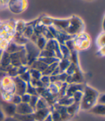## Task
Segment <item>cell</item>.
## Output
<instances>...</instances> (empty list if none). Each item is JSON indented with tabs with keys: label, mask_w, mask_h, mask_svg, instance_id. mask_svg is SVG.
Wrapping results in <instances>:
<instances>
[{
	"label": "cell",
	"mask_w": 105,
	"mask_h": 121,
	"mask_svg": "<svg viewBox=\"0 0 105 121\" xmlns=\"http://www.w3.org/2000/svg\"><path fill=\"white\" fill-rule=\"evenodd\" d=\"M16 95H18L20 96H22V95L25 94L26 92V84L24 81L21 80L19 78H17L16 79Z\"/></svg>",
	"instance_id": "5b68a950"
},
{
	"label": "cell",
	"mask_w": 105,
	"mask_h": 121,
	"mask_svg": "<svg viewBox=\"0 0 105 121\" xmlns=\"http://www.w3.org/2000/svg\"><path fill=\"white\" fill-rule=\"evenodd\" d=\"M11 102L13 103L14 104H15V105H17L18 104L21 103L22 102L21 96H20L18 95H15L12 96V97L11 99Z\"/></svg>",
	"instance_id": "30bf717a"
},
{
	"label": "cell",
	"mask_w": 105,
	"mask_h": 121,
	"mask_svg": "<svg viewBox=\"0 0 105 121\" xmlns=\"http://www.w3.org/2000/svg\"><path fill=\"white\" fill-rule=\"evenodd\" d=\"M2 111L7 117H13L16 114V105L11 102H4L2 104Z\"/></svg>",
	"instance_id": "7a4b0ae2"
},
{
	"label": "cell",
	"mask_w": 105,
	"mask_h": 121,
	"mask_svg": "<svg viewBox=\"0 0 105 121\" xmlns=\"http://www.w3.org/2000/svg\"><path fill=\"white\" fill-rule=\"evenodd\" d=\"M90 112L96 114V115H104L105 113V107L104 104H98L97 105H94L93 107L89 110Z\"/></svg>",
	"instance_id": "8992f818"
},
{
	"label": "cell",
	"mask_w": 105,
	"mask_h": 121,
	"mask_svg": "<svg viewBox=\"0 0 105 121\" xmlns=\"http://www.w3.org/2000/svg\"><path fill=\"white\" fill-rule=\"evenodd\" d=\"M48 115H49V110L48 108L38 110L35 111L33 113L35 121H43L44 119L46 118Z\"/></svg>",
	"instance_id": "277c9868"
},
{
	"label": "cell",
	"mask_w": 105,
	"mask_h": 121,
	"mask_svg": "<svg viewBox=\"0 0 105 121\" xmlns=\"http://www.w3.org/2000/svg\"><path fill=\"white\" fill-rule=\"evenodd\" d=\"M4 121H17V120L13 117H6Z\"/></svg>",
	"instance_id": "9a60e30c"
},
{
	"label": "cell",
	"mask_w": 105,
	"mask_h": 121,
	"mask_svg": "<svg viewBox=\"0 0 105 121\" xmlns=\"http://www.w3.org/2000/svg\"><path fill=\"white\" fill-rule=\"evenodd\" d=\"M99 94L97 91L92 89L89 86H86L85 88L84 94L81 97V108L84 110H90L94 105H95Z\"/></svg>",
	"instance_id": "6da1fadb"
},
{
	"label": "cell",
	"mask_w": 105,
	"mask_h": 121,
	"mask_svg": "<svg viewBox=\"0 0 105 121\" xmlns=\"http://www.w3.org/2000/svg\"><path fill=\"white\" fill-rule=\"evenodd\" d=\"M0 97H1V91H0Z\"/></svg>",
	"instance_id": "2e32d148"
},
{
	"label": "cell",
	"mask_w": 105,
	"mask_h": 121,
	"mask_svg": "<svg viewBox=\"0 0 105 121\" xmlns=\"http://www.w3.org/2000/svg\"><path fill=\"white\" fill-rule=\"evenodd\" d=\"M38 97H36V95H33V96H31L30 99H29V102L28 103L34 109V110L35 109V106H36V104L38 102Z\"/></svg>",
	"instance_id": "9c48e42d"
},
{
	"label": "cell",
	"mask_w": 105,
	"mask_h": 121,
	"mask_svg": "<svg viewBox=\"0 0 105 121\" xmlns=\"http://www.w3.org/2000/svg\"><path fill=\"white\" fill-rule=\"evenodd\" d=\"M48 108V105L46 102L43 99H38V102L36 104L35 106V110H41V109H46Z\"/></svg>",
	"instance_id": "ba28073f"
},
{
	"label": "cell",
	"mask_w": 105,
	"mask_h": 121,
	"mask_svg": "<svg viewBox=\"0 0 105 121\" xmlns=\"http://www.w3.org/2000/svg\"><path fill=\"white\" fill-rule=\"evenodd\" d=\"M17 121H35L33 114L29 115H17L15 114L14 116Z\"/></svg>",
	"instance_id": "52a82bcc"
},
{
	"label": "cell",
	"mask_w": 105,
	"mask_h": 121,
	"mask_svg": "<svg viewBox=\"0 0 105 121\" xmlns=\"http://www.w3.org/2000/svg\"><path fill=\"white\" fill-rule=\"evenodd\" d=\"M5 118H6L5 115H4L3 112L2 111L1 108H0V121H4Z\"/></svg>",
	"instance_id": "4fadbf2b"
},
{
	"label": "cell",
	"mask_w": 105,
	"mask_h": 121,
	"mask_svg": "<svg viewBox=\"0 0 105 121\" xmlns=\"http://www.w3.org/2000/svg\"><path fill=\"white\" fill-rule=\"evenodd\" d=\"M43 121H53V117L50 114H49L46 118L44 119Z\"/></svg>",
	"instance_id": "5bb4252c"
},
{
	"label": "cell",
	"mask_w": 105,
	"mask_h": 121,
	"mask_svg": "<svg viewBox=\"0 0 105 121\" xmlns=\"http://www.w3.org/2000/svg\"><path fill=\"white\" fill-rule=\"evenodd\" d=\"M34 109L28 103L21 102L16 105V114L17 115H29L33 114Z\"/></svg>",
	"instance_id": "3957f363"
},
{
	"label": "cell",
	"mask_w": 105,
	"mask_h": 121,
	"mask_svg": "<svg viewBox=\"0 0 105 121\" xmlns=\"http://www.w3.org/2000/svg\"><path fill=\"white\" fill-rule=\"evenodd\" d=\"M30 97H31V95H29L28 94H24L21 96V100H22V102H24V103H29V99H30Z\"/></svg>",
	"instance_id": "8fae6325"
},
{
	"label": "cell",
	"mask_w": 105,
	"mask_h": 121,
	"mask_svg": "<svg viewBox=\"0 0 105 121\" xmlns=\"http://www.w3.org/2000/svg\"><path fill=\"white\" fill-rule=\"evenodd\" d=\"M97 99H98V101H99V104H104V95L99 96V98H97Z\"/></svg>",
	"instance_id": "7c38bea8"
}]
</instances>
